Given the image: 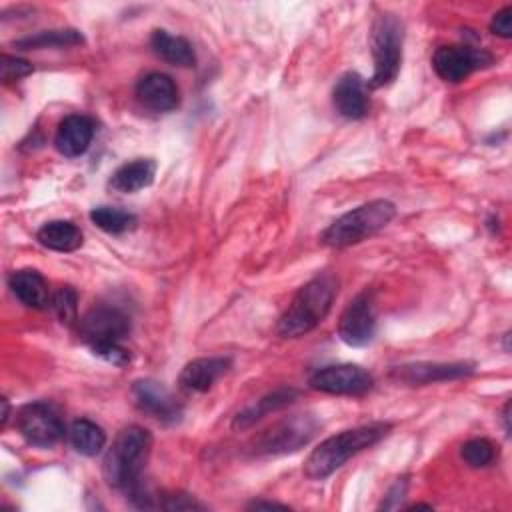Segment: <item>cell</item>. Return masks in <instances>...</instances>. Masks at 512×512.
<instances>
[{
	"label": "cell",
	"mask_w": 512,
	"mask_h": 512,
	"mask_svg": "<svg viewBox=\"0 0 512 512\" xmlns=\"http://www.w3.org/2000/svg\"><path fill=\"white\" fill-rule=\"evenodd\" d=\"M152 450V434L142 426L122 428L102 462V476L108 486L126 492L136 506L142 504L146 492L140 486V474Z\"/></svg>",
	"instance_id": "obj_1"
},
{
	"label": "cell",
	"mask_w": 512,
	"mask_h": 512,
	"mask_svg": "<svg viewBox=\"0 0 512 512\" xmlns=\"http://www.w3.org/2000/svg\"><path fill=\"white\" fill-rule=\"evenodd\" d=\"M338 294V278L332 272H320L310 278L292 298L286 312L278 320V334L298 338L314 330L330 312Z\"/></svg>",
	"instance_id": "obj_2"
},
{
	"label": "cell",
	"mask_w": 512,
	"mask_h": 512,
	"mask_svg": "<svg viewBox=\"0 0 512 512\" xmlns=\"http://www.w3.org/2000/svg\"><path fill=\"white\" fill-rule=\"evenodd\" d=\"M390 430H392V424L388 422H370V424H362L326 438L306 458L304 474L312 480H322L330 476L340 466H344L352 456H356L358 452L374 446L384 436H388Z\"/></svg>",
	"instance_id": "obj_3"
},
{
	"label": "cell",
	"mask_w": 512,
	"mask_h": 512,
	"mask_svg": "<svg viewBox=\"0 0 512 512\" xmlns=\"http://www.w3.org/2000/svg\"><path fill=\"white\" fill-rule=\"evenodd\" d=\"M78 334L90 350L114 366H126L130 352L120 344L130 334V318L114 306H94L78 320Z\"/></svg>",
	"instance_id": "obj_4"
},
{
	"label": "cell",
	"mask_w": 512,
	"mask_h": 512,
	"mask_svg": "<svg viewBox=\"0 0 512 512\" xmlns=\"http://www.w3.org/2000/svg\"><path fill=\"white\" fill-rule=\"evenodd\" d=\"M396 216V206L390 200H370L340 218H336L322 234L320 242L330 248H346L380 232Z\"/></svg>",
	"instance_id": "obj_5"
},
{
	"label": "cell",
	"mask_w": 512,
	"mask_h": 512,
	"mask_svg": "<svg viewBox=\"0 0 512 512\" xmlns=\"http://www.w3.org/2000/svg\"><path fill=\"white\" fill-rule=\"evenodd\" d=\"M402 44H404L402 20L390 12L376 16L370 32L374 72L368 86L382 88L396 80L402 66Z\"/></svg>",
	"instance_id": "obj_6"
},
{
	"label": "cell",
	"mask_w": 512,
	"mask_h": 512,
	"mask_svg": "<svg viewBox=\"0 0 512 512\" xmlns=\"http://www.w3.org/2000/svg\"><path fill=\"white\" fill-rule=\"evenodd\" d=\"M320 424L310 414H294L282 418L280 422L266 428L252 442V452L256 456H280L290 454L306 446L318 432Z\"/></svg>",
	"instance_id": "obj_7"
},
{
	"label": "cell",
	"mask_w": 512,
	"mask_h": 512,
	"mask_svg": "<svg viewBox=\"0 0 512 512\" xmlns=\"http://www.w3.org/2000/svg\"><path fill=\"white\" fill-rule=\"evenodd\" d=\"M16 428L28 444L38 448H50L64 436V422L48 402L24 404L16 414Z\"/></svg>",
	"instance_id": "obj_8"
},
{
	"label": "cell",
	"mask_w": 512,
	"mask_h": 512,
	"mask_svg": "<svg viewBox=\"0 0 512 512\" xmlns=\"http://www.w3.org/2000/svg\"><path fill=\"white\" fill-rule=\"evenodd\" d=\"M310 388L336 396H362L374 386V378L358 364H330L312 372Z\"/></svg>",
	"instance_id": "obj_9"
},
{
	"label": "cell",
	"mask_w": 512,
	"mask_h": 512,
	"mask_svg": "<svg viewBox=\"0 0 512 512\" xmlns=\"http://www.w3.org/2000/svg\"><path fill=\"white\" fill-rule=\"evenodd\" d=\"M494 62V56L484 50V48H474V46H440L434 56H432V66L434 72L444 80V82H462L468 78L474 70L486 68Z\"/></svg>",
	"instance_id": "obj_10"
},
{
	"label": "cell",
	"mask_w": 512,
	"mask_h": 512,
	"mask_svg": "<svg viewBox=\"0 0 512 512\" xmlns=\"http://www.w3.org/2000/svg\"><path fill=\"white\" fill-rule=\"evenodd\" d=\"M476 370L474 362L460 360V362H412L394 366L390 370V378L404 386H424L444 380H458L466 378Z\"/></svg>",
	"instance_id": "obj_11"
},
{
	"label": "cell",
	"mask_w": 512,
	"mask_h": 512,
	"mask_svg": "<svg viewBox=\"0 0 512 512\" xmlns=\"http://www.w3.org/2000/svg\"><path fill=\"white\" fill-rule=\"evenodd\" d=\"M376 334V310L368 292L358 294L344 308L338 320V336L344 344L360 348L372 342Z\"/></svg>",
	"instance_id": "obj_12"
},
{
	"label": "cell",
	"mask_w": 512,
	"mask_h": 512,
	"mask_svg": "<svg viewBox=\"0 0 512 512\" xmlns=\"http://www.w3.org/2000/svg\"><path fill=\"white\" fill-rule=\"evenodd\" d=\"M132 396L136 406L158 422L174 424L182 416V406L176 402L170 390L152 378L136 380L132 384Z\"/></svg>",
	"instance_id": "obj_13"
},
{
	"label": "cell",
	"mask_w": 512,
	"mask_h": 512,
	"mask_svg": "<svg viewBox=\"0 0 512 512\" xmlns=\"http://www.w3.org/2000/svg\"><path fill=\"white\" fill-rule=\"evenodd\" d=\"M332 102L340 116L348 120H360L368 114V84L356 72H346L338 78L332 90Z\"/></svg>",
	"instance_id": "obj_14"
},
{
	"label": "cell",
	"mask_w": 512,
	"mask_h": 512,
	"mask_svg": "<svg viewBox=\"0 0 512 512\" xmlns=\"http://www.w3.org/2000/svg\"><path fill=\"white\" fill-rule=\"evenodd\" d=\"M136 98L152 112H172L180 102V92L168 74L148 72L136 84Z\"/></svg>",
	"instance_id": "obj_15"
},
{
	"label": "cell",
	"mask_w": 512,
	"mask_h": 512,
	"mask_svg": "<svg viewBox=\"0 0 512 512\" xmlns=\"http://www.w3.org/2000/svg\"><path fill=\"white\" fill-rule=\"evenodd\" d=\"M232 366L230 358L224 356H204L190 360L178 378V384L186 392H206L216 380H220Z\"/></svg>",
	"instance_id": "obj_16"
},
{
	"label": "cell",
	"mask_w": 512,
	"mask_h": 512,
	"mask_svg": "<svg viewBox=\"0 0 512 512\" xmlns=\"http://www.w3.org/2000/svg\"><path fill=\"white\" fill-rule=\"evenodd\" d=\"M94 138V122L84 114L66 116L56 130L54 146L66 158L82 156Z\"/></svg>",
	"instance_id": "obj_17"
},
{
	"label": "cell",
	"mask_w": 512,
	"mask_h": 512,
	"mask_svg": "<svg viewBox=\"0 0 512 512\" xmlns=\"http://www.w3.org/2000/svg\"><path fill=\"white\" fill-rule=\"evenodd\" d=\"M8 286H10L12 294L28 308L42 310L50 304L48 284L38 270L24 268V270L12 272L8 278Z\"/></svg>",
	"instance_id": "obj_18"
},
{
	"label": "cell",
	"mask_w": 512,
	"mask_h": 512,
	"mask_svg": "<svg viewBox=\"0 0 512 512\" xmlns=\"http://www.w3.org/2000/svg\"><path fill=\"white\" fill-rule=\"evenodd\" d=\"M154 176H156V162L152 158H136L116 168L108 180V186L114 192L132 194L150 186L154 182Z\"/></svg>",
	"instance_id": "obj_19"
},
{
	"label": "cell",
	"mask_w": 512,
	"mask_h": 512,
	"mask_svg": "<svg viewBox=\"0 0 512 512\" xmlns=\"http://www.w3.org/2000/svg\"><path fill=\"white\" fill-rule=\"evenodd\" d=\"M298 396V390L294 388H278L274 392H268L266 396H262L260 400H256L254 404L246 406L244 410H240L236 416H234V422H232V428L234 430H244V428H250L252 424H256L260 418L268 416L270 412H276L288 404L294 402V398Z\"/></svg>",
	"instance_id": "obj_20"
},
{
	"label": "cell",
	"mask_w": 512,
	"mask_h": 512,
	"mask_svg": "<svg viewBox=\"0 0 512 512\" xmlns=\"http://www.w3.org/2000/svg\"><path fill=\"white\" fill-rule=\"evenodd\" d=\"M150 48L158 58H162L164 62H168L172 66L190 68L196 62V54H194L192 44L186 38L174 36L166 30H154L152 32Z\"/></svg>",
	"instance_id": "obj_21"
},
{
	"label": "cell",
	"mask_w": 512,
	"mask_h": 512,
	"mask_svg": "<svg viewBox=\"0 0 512 512\" xmlns=\"http://www.w3.org/2000/svg\"><path fill=\"white\" fill-rule=\"evenodd\" d=\"M38 242L54 252H74L82 246V230L70 220H50L36 232Z\"/></svg>",
	"instance_id": "obj_22"
},
{
	"label": "cell",
	"mask_w": 512,
	"mask_h": 512,
	"mask_svg": "<svg viewBox=\"0 0 512 512\" xmlns=\"http://www.w3.org/2000/svg\"><path fill=\"white\" fill-rule=\"evenodd\" d=\"M68 436L72 448L82 456H98L106 446V432L102 430V426L88 418L74 420Z\"/></svg>",
	"instance_id": "obj_23"
},
{
	"label": "cell",
	"mask_w": 512,
	"mask_h": 512,
	"mask_svg": "<svg viewBox=\"0 0 512 512\" xmlns=\"http://www.w3.org/2000/svg\"><path fill=\"white\" fill-rule=\"evenodd\" d=\"M84 38L78 30L74 28H62V30H46L38 32L34 36H26L14 42V46L22 50H40V48H68L82 44Z\"/></svg>",
	"instance_id": "obj_24"
},
{
	"label": "cell",
	"mask_w": 512,
	"mask_h": 512,
	"mask_svg": "<svg viewBox=\"0 0 512 512\" xmlns=\"http://www.w3.org/2000/svg\"><path fill=\"white\" fill-rule=\"evenodd\" d=\"M90 220L92 224H96L100 230L108 232V234H122L128 232L136 226L138 218L122 208H114V206H96L90 210Z\"/></svg>",
	"instance_id": "obj_25"
},
{
	"label": "cell",
	"mask_w": 512,
	"mask_h": 512,
	"mask_svg": "<svg viewBox=\"0 0 512 512\" xmlns=\"http://www.w3.org/2000/svg\"><path fill=\"white\" fill-rule=\"evenodd\" d=\"M460 456L470 468H484L494 460L496 448L488 438H472L462 444Z\"/></svg>",
	"instance_id": "obj_26"
},
{
	"label": "cell",
	"mask_w": 512,
	"mask_h": 512,
	"mask_svg": "<svg viewBox=\"0 0 512 512\" xmlns=\"http://www.w3.org/2000/svg\"><path fill=\"white\" fill-rule=\"evenodd\" d=\"M52 308L60 322L72 324L78 320V294L70 286H62L60 290L54 292L52 296Z\"/></svg>",
	"instance_id": "obj_27"
},
{
	"label": "cell",
	"mask_w": 512,
	"mask_h": 512,
	"mask_svg": "<svg viewBox=\"0 0 512 512\" xmlns=\"http://www.w3.org/2000/svg\"><path fill=\"white\" fill-rule=\"evenodd\" d=\"M2 82L4 84H10V82H16V80H22L26 78L28 74H32V64L18 58V56H10V54H4L2 56Z\"/></svg>",
	"instance_id": "obj_28"
},
{
	"label": "cell",
	"mask_w": 512,
	"mask_h": 512,
	"mask_svg": "<svg viewBox=\"0 0 512 512\" xmlns=\"http://www.w3.org/2000/svg\"><path fill=\"white\" fill-rule=\"evenodd\" d=\"M490 32L500 38L512 36V6H504L490 20Z\"/></svg>",
	"instance_id": "obj_29"
},
{
	"label": "cell",
	"mask_w": 512,
	"mask_h": 512,
	"mask_svg": "<svg viewBox=\"0 0 512 512\" xmlns=\"http://www.w3.org/2000/svg\"><path fill=\"white\" fill-rule=\"evenodd\" d=\"M160 508L164 510H202L204 506L200 502H196L192 496L188 494H166L162 502H158Z\"/></svg>",
	"instance_id": "obj_30"
},
{
	"label": "cell",
	"mask_w": 512,
	"mask_h": 512,
	"mask_svg": "<svg viewBox=\"0 0 512 512\" xmlns=\"http://www.w3.org/2000/svg\"><path fill=\"white\" fill-rule=\"evenodd\" d=\"M250 510H260V508H288L286 504L280 502H264V500H254L252 504H248Z\"/></svg>",
	"instance_id": "obj_31"
},
{
	"label": "cell",
	"mask_w": 512,
	"mask_h": 512,
	"mask_svg": "<svg viewBox=\"0 0 512 512\" xmlns=\"http://www.w3.org/2000/svg\"><path fill=\"white\" fill-rule=\"evenodd\" d=\"M502 420H504V430H506V434L510 436V402H506L504 404V408H502Z\"/></svg>",
	"instance_id": "obj_32"
},
{
	"label": "cell",
	"mask_w": 512,
	"mask_h": 512,
	"mask_svg": "<svg viewBox=\"0 0 512 512\" xmlns=\"http://www.w3.org/2000/svg\"><path fill=\"white\" fill-rule=\"evenodd\" d=\"M8 414H10V406H8V400H6V398H2V418H0L2 426H4V424H6V420H8Z\"/></svg>",
	"instance_id": "obj_33"
}]
</instances>
